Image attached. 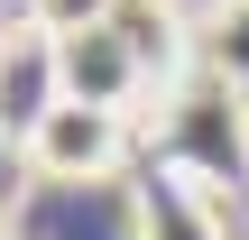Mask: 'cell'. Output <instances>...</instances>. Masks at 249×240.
I'll return each mask as SVG.
<instances>
[{"label":"cell","mask_w":249,"mask_h":240,"mask_svg":"<svg viewBox=\"0 0 249 240\" xmlns=\"http://www.w3.org/2000/svg\"><path fill=\"white\" fill-rule=\"evenodd\" d=\"M28 176L37 185H111L129 157V111H92V102H55L28 129Z\"/></svg>","instance_id":"cell-1"},{"label":"cell","mask_w":249,"mask_h":240,"mask_svg":"<svg viewBox=\"0 0 249 240\" xmlns=\"http://www.w3.org/2000/svg\"><path fill=\"white\" fill-rule=\"evenodd\" d=\"M55 83H65V102L129 111V102L148 92V65H139V55H129V37L102 18V28H74V37H55Z\"/></svg>","instance_id":"cell-2"},{"label":"cell","mask_w":249,"mask_h":240,"mask_svg":"<svg viewBox=\"0 0 249 240\" xmlns=\"http://www.w3.org/2000/svg\"><path fill=\"white\" fill-rule=\"evenodd\" d=\"M55 102H65V83H55V37L28 28V18H9V28H0V148H28V129H37Z\"/></svg>","instance_id":"cell-3"},{"label":"cell","mask_w":249,"mask_h":240,"mask_svg":"<svg viewBox=\"0 0 249 240\" xmlns=\"http://www.w3.org/2000/svg\"><path fill=\"white\" fill-rule=\"evenodd\" d=\"M129 213H139V240H231V222L213 213V185L185 166H157Z\"/></svg>","instance_id":"cell-4"},{"label":"cell","mask_w":249,"mask_h":240,"mask_svg":"<svg viewBox=\"0 0 249 240\" xmlns=\"http://www.w3.org/2000/svg\"><path fill=\"white\" fill-rule=\"evenodd\" d=\"M111 28L129 37V55L148 65V83H166V74L185 65V18H176L166 0H120V9H111Z\"/></svg>","instance_id":"cell-5"},{"label":"cell","mask_w":249,"mask_h":240,"mask_svg":"<svg viewBox=\"0 0 249 240\" xmlns=\"http://www.w3.org/2000/svg\"><path fill=\"white\" fill-rule=\"evenodd\" d=\"M203 65H213V83H222L231 102H249V0H222V9H213Z\"/></svg>","instance_id":"cell-6"},{"label":"cell","mask_w":249,"mask_h":240,"mask_svg":"<svg viewBox=\"0 0 249 240\" xmlns=\"http://www.w3.org/2000/svg\"><path fill=\"white\" fill-rule=\"evenodd\" d=\"M120 0H18V18L28 28H46V37H74V28H102Z\"/></svg>","instance_id":"cell-7"},{"label":"cell","mask_w":249,"mask_h":240,"mask_svg":"<svg viewBox=\"0 0 249 240\" xmlns=\"http://www.w3.org/2000/svg\"><path fill=\"white\" fill-rule=\"evenodd\" d=\"M0 240H9V231H0Z\"/></svg>","instance_id":"cell-8"}]
</instances>
